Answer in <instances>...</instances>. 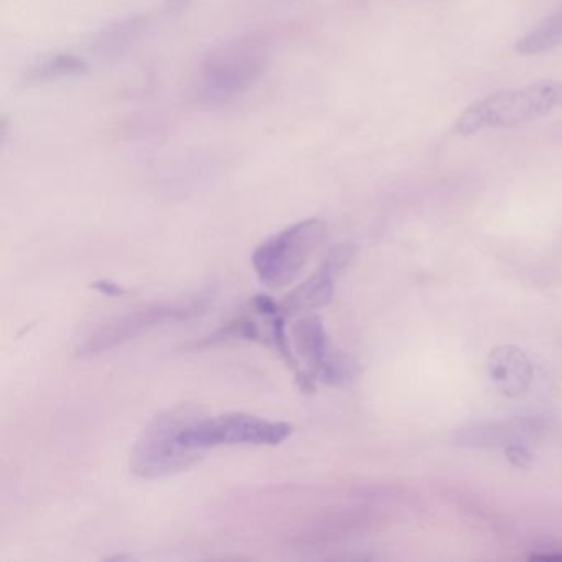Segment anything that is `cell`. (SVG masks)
Returning <instances> with one entry per match:
<instances>
[{
  "mask_svg": "<svg viewBox=\"0 0 562 562\" xmlns=\"http://www.w3.org/2000/svg\"><path fill=\"white\" fill-rule=\"evenodd\" d=\"M91 288L97 289V291L103 292V294L106 295L124 294V289L111 281H98L94 282V284H91Z\"/></svg>",
  "mask_w": 562,
  "mask_h": 562,
  "instance_id": "cell-13",
  "label": "cell"
},
{
  "mask_svg": "<svg viewBox=\"0 0 562 562\" xmlns=\"http://www.w3.org/2000/svg\"><path fill=\"white\" fill-rule=\"evenodd\" d=\"M268 58V44L256 35L220 45L203 64V98L209 103L222 104L241 97L261 77Z\"/></svg>",
  "mask_w": 562,
  "mask_h": 562,
  "instance_id": "cell-2",
  "label": "cell"
},
{
  "mask_svg": "<svg viewBox=\"0 0 562 562\" xmlns=\"http://www.w3.org/2000/svg\"><path fill=\"white\" fill-rule=\"evenodd\" d=\"M559 47H562V8L516 42V52L526 57L549 54Z\"/></svg>",
  "mask_w": 562,
  "mask_h": 562,
  "instance_id": "cell-10",
  "label": "cell"
},
{
  "mask_svg": "<svg viewBox=\"0 0 562 562\" xmlns=\"http://www.w3.org/2000/svg\"><path fill=\"white\" fill-rule=\"evenodd\" d=\"M355 251L357 249L350 243L334 246L321 268L304 284L294 289L284 301L279 302L282 314L294 315L299 312L317 311V308L330 304L335 292V281L340 272L350 265Z\"/></svg>",
  "mask_w": 562,
  "mask_h": 562,
  "instance_id": "cell-8",
  "label": "cell"
},
{
  "mask_svg": "<svg viewBox=\"0 0 562 562\" xmlns=\"http://www.w3.org/2000/svg\"><path fill=\"white\" fill-rule=\"evenodd\" d=\"M486 368L490 380L503 396L519 397L529 390L532 368L521 348L498 345L490 351Z\"/></svg>",
  "mask_w": 562,
  "mask_h": 562,
  "instance_id": "cell-9",
  "label": "cell"
},
{
  "mask_svg": "<svg viewBox=\"0 0 562 562\" xmlns=\"http://www.w3.org/2000/svg\"><path fill=\"white\" fill-rule=\"evenodd\" d=\"M192 416V409L179 406L154 417L131 450V472L143 479H164L192 467L200 452L187 449L179 437Z\"/></svg>",
  "mask_w": 562,
  "mask_h": 562,
  "instance_id": "cell-4",
  "label": "cell"
},
{
  "mask_svg": "<svg viewBox=\"0 0 562 562\" xmlns=\"http://www.w3.org/2000/svg\"><path fill=\"white\" fill-rule=\"evenodd\" d=\"M292 432V424L251 414L228 413L202 419L193 414L179 437L187 449L202 452L222 446H279Z\"/></svg>",
  "mask_w": 562,
  "mask_h": 562,
  "instance_id": "cell-5",
  "label": "cell"
},
{
  "mask_svg": "<svg viewBox=\"0 0 562 562\" xmlns=\"http://www.w3.org/2000/svg\"><path fill=\"white\" fill-rule=\"evenodd\" d=\"M88 65L83 58L71 54L55 55L35 65L29 71V83H42V81L60 80V78L78 77L87 74Z\"/></svg>",
  "mask_w": 562,
  "mask_h": 562,
  "instance_id": "cell-11",
  "label": "cell"
},
{
  "mask_svg": "<svg viewBox=\"0 0 562 562\" xmlns=\"http://www.w3.org/2000/svg\"><path fill=\"white\" fill-rule=\"evenodd\" d=\"M291 344L305 378V390L314 383L345 386L358 376V364L350 355L331 344L321 318L302 317L291 330Z\"/></svg>",
  "mask_w": 562,
  "mask_h": 562,
  "instance_id": "cell-6",
  "label": "cell"
},
{
  "mask_svg": "<svg viewBox=\"0 0 562 562\" xmlns=\"http://www.w3.org/2000/svg\"><path fill=\"white\" fill-rule=\"evenodd\" d=\"M558 108H562V83L538 81L476 101L463 111L453 131L460 136H472L480 131L506 130L538 120Z\"/></svg>",
  "mask_w": 562,
  "mask_h": 562,
  "instance_id": "cell-1",
  "label": "cell"
},
{
  "mask_svg": "<svg viewBox=\"0 0 562 562\" xmlns=\"http://www.w3.org/2000/svg\"><path fill=\"white\" fill-rule=\"evenodd\" d=\"M506 459L509 460L513 467L516 469L526 470L531 467L532 453L529 452L528 447L521 442H512L505 447Z\"/></svg>",
  "mask_w": 562,
  "mask_h": 562,
  "instance_id": "cell-12",
  "label": "cell"
},
{
  "mask_svg": "<svg viewBox=\"0 0 562 562\" xmlns=\"http://www.w3.org/2000/svg\"><path fill=\"white\" fill-rule=\"evenodd\" d=\"M325 238L327 223L318 218L302 220L269 236L252 252V268L259 281L272 289L292 284Z\"/></svg>",
  "mask_w": 562,
  "mask_h": 562,
  "instance_id": "cell-3",
  "label": "cell"
},
{
  "mask_svg": "<svg viewBox=\"0 0 562 562\" xmlns=\"http://www.w3.org/2000/svg\"><path fill=\"white\" fill-rule=\"evenodd\" d=\"M205 311V302L199 301L173 302V304H157L131 314L121 315L108 324L101 325L87 340L78 347V353L98 355L111 350L117 345L134 340L154 328L170 322L189 321Z\"/></svg>",
  "mask_w": 562,
  "mask_h": 562,
  "instance_id": "cell-7",
  "label": "cell"
}]
</instances>
